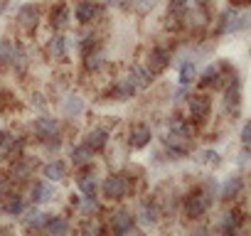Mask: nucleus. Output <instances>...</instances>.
<instances>
[{
  "label": "nucleus",
  "instance_id": "1",
  "mask_svg": "<svg viewBox=\"0 0 251 236\" xmlns=\"http://www.w3.org/2000/svg\"><path fill=\"white\" fill-rule=\"evenodd\" d=\"M212 202H214V189H212V192H209V187H204V189H195V192H190L187 199H185V212H187V216L200 219V216L209 209Z\"/></svg>",
  "mask_w": 251,
  "mask_h": 236
},
{
  "label": "nucleus",
  "instance_id": "2",
  "mask_svg": "<svg viewBox=\"0 0 251 236\" xmlns=\"http://www.w3.org/2000/svg\"><path fill=\"white\" fill-rule=\"evenodd\" d=\"M128 189H131V185H128V180H126L123 175H111L103 182V194L108 199H123L126 194H128Z\"/></svg>",
  "mask_w": 251,
  "mask_h": 236
},
{
  "label": "nucleus",
  "instance_id": "3",
  "mask_svg": "<svg viewBox=\"0 0 251 236\" xmlns=\"http://www.w3.org/2000/svg\"><path fill=\"white\" fill-rule=\"evenodd\" d=\"M249 25V15L246 13H239V10H226L222 15V23H219V32H236V30H244Z\"/></svg>",
  "mask_w": 251,
  "mask_h": 236
},
{
  "label": "nucleus",
  "instance_id": "4",
  "mask_svg": "<svg viewBox=\"0 0 251 236\" xmlns=\"http://www.w3.org/2000/svg\"><path fill=\"white\" fill-rule=\"evenodd\" d=\"M209 108H212V103H209L207 96H190V116L195 121H204Z\"/></svg>",
  "mask_w": 251,
  "mask_h": 236
},
{
  "label": "nucleus",
  "instance_id": "5",
  "mask_svg": "<svg viewBox=\"0 0 251 236\" xmlns=\"http://www.w3.org/2000/svg\"><path fill=\"white\" fill-rule=\"evenodd\" d=\"M96 18H99V5H96V3H91V0H84V3L76 5V20H79L81 25H89V23H94Z\"/></svg>",
  "mask_w": 251,
  "mask_h": 236
},
{
  "label": "nucleus",
  "instance_id": "6",
  "mask_svg": "<svg viewBox=\"0 0 251 236\" xmlns=\"http://www.w3.org/2000/svg\"><path fill=\"white\" fill-rule=\"evenodd\" d=\"M35 133H37L42 141L57 138V121H54V118H47V116L37 118V121H35Z\"/></svg>",
  "mask_w": 251,
  "mask_h": 236
},
{
  "label": "nucleus",
  "instance_id": "7",
  "mask_svg": "<svg viewBox=\"0 0 251 236\" xmlns=\"http://www.w3.org/2000/svg\"><path fill=\"white\" fill-rule=\"evenodd\" d=\"M151 128L148 126H133L131 128V138H128V143H131V148H146L148 143H151Z\"/></svg>",
  "mask_w": 251,
  "mask_h": 236
},
{
  "label": "nucleus",
  "instance_id": "8",
  "mask_svg": "<svg viewBox=\"0 0 251 236\" xmlns=\"http://www.w3.org/2000/svg\"><path fill=\"white\" fill-rule=\"evenodd\" d=\"M23 209H25V204H23V197H20V194L8 192V194L3 197V212H5V214L18 216V214H23Z\"/></svg>",
  "mask_w": 251,
  "mask_h": 236
},
{
  "label": "nucleus",
  "instance_id": "9",
  "mask_svg": "<svg viewBox=\"0 0 251 236\" xmlns=\"http://www.w3.org/2000/svg\"><path fill=\"white\" fill-rule=\"evenodd\" d=\"M18 20L25 30H35L37 27V8L35 5H23L18 13Z\"/></svg>",
  "mask_w": 251,
  "mask_h": 236
},
{
  "label": "nucleus",
  "instance_id": "10",
  "mask_svg": "<svg viewBox=\"0 0 251 236\" xmlns=\"http://www.w3.org/2000/svg\"><path fill=\"white\" fill-rule=\"evenodd\" d=\"M52 197H54V189H52L50 180H47V182H37V185L32 187V202H35V204H45V202H50Z\"/></svg>",
  "mask_w": 251,
  "mask_h": 236
},
{
  "label": "nucleus",
  "instance_id": "11",
  "mask_svg": "<svg viewBox=\"0 0 251 236\" xmlns=\"http://www.w3.org/2000/svg\"><path fill=\"white\" fill-rule=\"evenodd\" d=\"M113 231L116 234H133V216L126 212H118L113 216Z\"/></svg>",
  "mask_w": 251,
  "mask_h": 236
},
{
  "label": "nucleus",
  "instance_id": "12",
  "mask_svg": "<svg viewBox=\"0 0 251 236\" xmlns=\"http://www.w3.org/2000/svg\"><path fill=\"white\" fill-rule=\"evenodd\" d=\"M168 62H170V52L168 49L158 47V49L151 52V71H163L168 67Z\"/></svg>",
  "mask_w": 251,
  "mask_h": 236
},
{
  "label": "nucleus",
  "instance_id": "13",
  "mask_svg": "<svg viewBox=\"0 0 251 236\" xmlns=\"http://www.w3.org/2000/svg\"><path fill=\"white\" fill-rule=\"evenodd\" d=\"M91 160H94V150H91L89 145H79V148L72 150V163H74V167H84V165H89Z\"/></svg>",
  "mask_w": 251,
  "mask_h": 236
},
{
  "label": "nucleus",
  "instance_id": "14",
  "mask_svg": "<svg viewBox=\"0 0 251 236\" xmlns=\"http://www.w3.org/2000/svg\"><path fill=\"white\" fill-rule=\"evenodd\" d=\"M76 185H79V189H81V194H84V197H94V194H96V189H99L96 175H91V172L81 175V177L76 180Z\"/></svg>",
  "mask_w": 251,
  "mask_h": 236
},
{
  "label": "nucleus",
  "instance_id": "15",
  "mask_svg": "<svg viewBox=\"0 0 251 236\" xmlns=\"http://www.w3.org/2000/svg\"><path fill=\"white\" fill-rule=\"evenodd\" d=\"M67 25H69V8L62 3V5H57L52 10V27L54 30H64Z\"/></svg>",
  "mask_w": 251,
  "mask_h": 236
},
{
  "label": "nucleus",
  "instance_id": "16",
  "mask_svg": "<svg viewBox=\"0 0 251 236\" xmlns=\"http://www.w3.org/2000/svg\"><path fill=\"white\" fill-rule=\"evenodd\" d=\"M106 143H108V133H106V131H101V128L89 131V136H86V145H89L91 150H101Z\"/></svg>",
  "mask_w": 251,
  "mask_h": 236
},
{
  "label": "nucleus",
  "instance_id": "17",
  "mask_svg": "<svg viewBox=\"0 0 251 236\" xmlns=\"http://www.w3.org/2000/svg\"><path fill=\"white\" fill-rule=\"evenodd\" d=\"M151 79H153V71H151V69H143V67H133V71H131V81L136 84V89H138V86H141V89L151 86Z\"/></svg>",
  "mask_w": 251,
  "mask_h": 236
},
{
  "label": "nucleus",
  "instance_id": "18",
  "mask_svg": "<svg viewBox=\"0 0 251 236\" xmlns=\"http://www.w3.org/2000/svg\"><path fill=\"white\" fill-rule=\"evenodd\" d=\"M64 175H67V165L59 163V160H54V163H50V165L45 167V177H47L50 182H59V180H64Z\"/></svg>",
  "mask_w": 251,
  "mask_h": 236
},
{
  "label": "nucleus",
  "instance_id": "19",
  "mask_svg": "<svg viewBox=\"0 0 251 236\" xmlns=\"http://www.w3.org/2000/svg\"><path fill=\"white\" fill-rule=\"evenodd\" d=\"M241 187H244L241 177H239V175H231V177L224 182V187H222V197H224V199H231V197H236V194L241 192Z\"/></svg>",
  "mask_w": 251,
  "mask_h": 236
},
{
  "label": "nucleus",
  "instance_id": "20",
  "mask_svg": "<svg viewBox=\"0 0 251 236\" xmlns=\"http://www.w3.org/2000/svg\"><path fill=\"white\" fill-rule=\"evenodd\" d=\"M10 64L23 74L25 69H27V54H25V49L20 47V45H13V52H10Z\"/></svg>",
  "mask_w": 251,
  "mask_h": 236
},
{
  "label": "nucleus",
  "instance_id": "21",
  "mask_svg": "<svg viewBox=\"0 0 251 236\" xmlns=\"http://www.w3.org/2000/svg\"><path fill=\"white\" fill-rule=\"evenodd\" d=\"M101 64H103V52L101 49H91V52H86L84 54V67H86V71H96V69H101Z\"/></svg>",
  "mask_w": 251,
  "mask_h": 236
},
{
  "label": "nucleus",
  "instance_id": "22",
  "mask_svg": "<svg viewBox=\"0 0 251 236\" xmlns=\"http://www.w3.org/2000/svg\"><path fill=\"white\" fill-rule=\"evenodd\" d=\"M50 234H67L69 231V224L62 219V216H45V224H42Z\"/></svg>",
  "mask_w": 251,
  "mask_h": 236
},
{
  "label": "nucleus",
  "instance_id": "23",
  "mask_svg": "<svg viewBox=\"0 0 251 236\" xmlns=\"http://www.w3.org/2000/svg\"><path fill=\"white\" fill-rule=\"evenodd\" d=\"M138 219H141L143 224H155V221H158V207H155L153 202L143 204V207H141V214H138Z\"/></svg>",
  "mask_w": 251,
  "mask_h": 236
},
{
  "label": "nucleus",
  "instance_id": "24",
  "mask_svg": "<svg viewBox=\"0 0 251 236\" xmlns=\"http://www.w3.org/2000/svg\"><path fill=\"white\" fill-rule=\"evenodd\" d=\"M50 52H52L54 59H64L67 57V40L64 37H54L50 42Z\"/></svg>",
  "mask_w": 251,
  "mask_h": 236
},
{
  "label": "nucleus",
  "instance_id": "25",
  "mask_svg": "<svg viewBox=\"0 0 251 236\" xmlns=\"http://www.w3.org/2000/svg\"><path fill=\"white\" fill-rule=\"evenodd\" d=\"M25 224H27V229H40V226L45 224V214H42L37 207H32V209L27 212V216H25Z\"/></svg>",
  "mask_w": 251,
  "mask_h": 236
},
{
  "label": "nucleus",
  "instance_id": "26",
  "mask_svg": "<svg viewBox=\"0 0 251 236\" xmlns=\"http://www.w3.org/2000/svg\"><path fill=\"white\" fill-rule=\"evenodd\" d=\"M239 221H241V216H239L236 212H226V214H224V221H222V231H224V234L236 231V229H239Z\"/></svg>",
  "mask_w": 251,
  "mask_h": 236
},
{
  "label": "nucleus",
  "instance_id": "27",
  "mask_svg": "<svg viewBox=\"0 0 251 236\" xmlns=\"http://www.w3.org/2000/svg\"><path fill=\"white\" fill-rule=\"evenodd\" d=\"M136 94V84L131 81V79H126V81H121L118 86H116V96L121 98V101H126V98H131Z\"/></svg>",
  "mask_w": 251,
  "mask_h": 236
},
{
  "label": "nucleus",
  "instance_id": "28",
  "mask_svg": "<svg viewBox=\"0 0 251 236\" xmlns=\"http://www.w3.org/2000/svg\"><path fill=\"white\" fill-rule=\"evenodd\" d=\"M195 62H182V67H180V84L182 86H187L192 79H195Z\"/></svg>",
  "mask_w": 251,
  "mask_h": 236
},
{
  "label": "nucleus",
  "instance_id": "29",
  "mask_svg": "<svg viewBox=\"0 0 251 236\" xmlns=\"http://www.w3.org/2000/svg\"><path fill=\"white\" fill-rule=\"evenodd\" d=\"M200 84H202V86H217V84H219V67H207Z\"/></svg>",
  "mask_w": 251,
  "mask_h": 236
},
{
  "label": "nucleus",
  "instance_id": "30",
  "mask_svg": "<svg viewBox=\"0 0 251 236\" xmlns=\"http://www.w3.org/2000/svg\"><path fill=\"white\" fill-rule=\"evenodd\" d=\"M81 111H84V101H81L79 96H69L67 103H64V113H67V116H76V113H81Z\"/></svg>",
  "mask_w": 251,
  "mask_h": 236
},
{
  "label": "nucleus",
  "instance_id": "31",
  "mask_svg": "<svg viewBox=\"0 0 251 236\" xmlns=\"http://www.w3.org/2000/svg\"><path fill=\"white\" fill-rule=\"evenodd\" d=\"M239 101H241V89H239V81H234V84H229V89H226V106H239Z\"/></svg>",
  "mask_w": 251,
  "mask_h": 236
},
{
  "label": "nucleus",
  "instance_id": "32",
  "mask_svg": "<svg viewBox=\"0 0 251 236\" xmlns=\"http://www.w3.org/2000/svg\"><path fill=\"white\" fill-rule=\"evenodd\" d=\"M15 160H18V158H15ZM30 170H32V167H30L27 163L18 160V163L13 165V177H18V180H27V177H30Z\"/></svg>",
  "mask_w": 251,
  "mask_h": 236
},
{
  "label": "nucleus",
  "instance_id": "33",
  "mask_svg": "<svg viewBox=\"0 0 251 236\" xmlns=\"http://www.w3.org/2000/svg\"><path fill=\"white\" fill-rule=\"evenodd\" d=\"M10 52H13V42L3 40V42H0V67L10 64Z\"/></svg>",
  "mask_w": 251,
  "mask_h": 236
},
{
  "label": "nucleus",
  "instance_id": "34",
  "mask_svg": "<svg viewBox=\"0 0 251 236\" xmlns=\"http://www.w3.org/2000/svg\"><path fill=\"white\" fill-rule=\"evenodd\" d=\"M187 10V0H170V13L173 15H182Z\"/></svg>",
  "mask_w": 251,
  "mask_h": 236
},
{
  "label": "nucleus",
  "instance_id": "35",
  "mask_svg": "<svg viewBox=\"0 0 251 236\" xmlns=\"http://www.w3.org/2000/svg\"><path fill=\"white\" fill-rule=\"evenodd\" d=\"M197 160H200V163H204V165H209V163H212V165H214V163H217V160H219V155H217V153H214V150H202V153H200V158H197Z\"/></svg>",
  "mask_w": 251,
  "mask_h": 236
},
{
  "label": "nucleus",
  "instance_id": "36",
  "mask_svg": "<svg viewBox=\"0 0 251 236\" xmlns=\"http://www.w3.org/2000/svg\"><path fill=\"white\" fill-rule=\"evenodd\" d=\"M131 3H133V5H136L141 13H148V10L155 5V0H131Z\"/></svg>",
  "mask_w": 251,
  "mask_h": 236
},
{
  "label": "nucleus",
  "instance_id": "37",
  "mask_svg": "<svg viewBox=\"0 0 251 236\" xmlns=\"http://www.w3.org/2000/svg\"><path fill=\"white\" fill-rule=\"evenodd\" d=\"M8 106H10V94L0 89V111H5Z\"/></svg>",
  "mask_w": 251,
  "mask_h": 236
},
{
  "label": "nucleus",
  "instance_id": "38",
  "mask_svg": "<svg viewBox=\"0 0 251 236\" xmlns=\"http://www.w3.org/2000/svg\"><path fill=\"white\" fill-rule=\"evenodd\" d=\"M249 136H251V126L246 123V126H244V131H241V143H244V148L249 145Z\"/></svg>",
  "mask_w": 251,
  "mask_h": 236
},
{
  "label": "nucleus",
  "instance_id": "39",
  "mask_svg": "<svg viewBox=\"0 0 251 236\" xmlns=\"http://www.w3.org/2000/svg\"><path fill=\"white\" fill-rule=\"evenodd\" d=\"M108 3H111L113 8H126V5H128V0H108Z\"/></svg>",
  "mask_w": 251,
  "mask_h": 236
},
{
  "label": "nucleus",
  "instance_id": "40",
  "mask_svg": "<svg viewBox=\"0 0 251 236\" xmlns=\"http://www.w3.org/2000/svg\"><path fill=\"white\" fill-rule=\"evenodd\" d=\"M207 3H209V0H197V5H202V8H204Z\"/></svg>",
  "mask_w": 251,
  "mask_h": 236
},
{
  "label": "nucleus",
  "instance_id": "41",
  "mask_svg": "<svg viewBox=\"0 0 251 236\" xmlns=\"http://www.w3.org/2000/svg\"><path fill=\"white\" fill-rule=\"evenodd\" d=\"M3 8H5V0H0V13H3Z\"/></svg>",
  "mask_w": 251,
  "mask_h": 236
}]
</instances>
